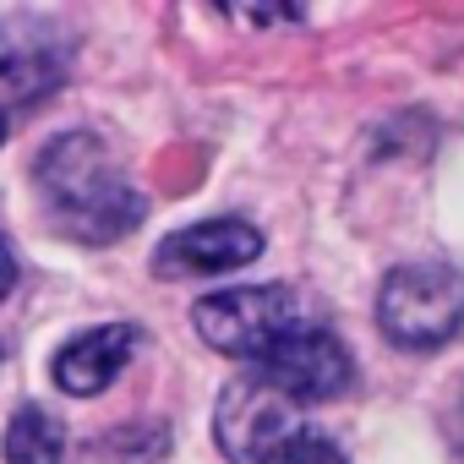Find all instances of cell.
<instances>
[{"label": "cell", "mask_w": 464, "mask_h": 464, "mask_svg": "<svg viewBox=\"0 0 464 464\" xmlns=\"http://www.w3.org/2000/svg\"><path fill=\"white\" fill-rule=\"evenodd\" d=\"M39 191L50 202L55 229L82 246H110L142 224L148 202L115 164L110 142L93 131H66L39 153Z\"/></svg>", "instance_id": "cell-1"}, {"label": "cell", "mask_w": 464, "mask_h": 464, "mask_svg": "<svg viewBox=\"0 0 464 464\" xmlns=\"http://www.w3.org/2000/svg\"><path fill=\"white\" fill-rule=\"evenodd\" d=\"M442 426H448V442H453V453H459V464H464V377H459V388H453V399H448Z\"/></svg>", "instance_id": "cell-10"}, {"label": "cell", "mask_w": 464, "mask_h": 464, "mask_svg": "<svg viewBox=\"0 0 464 464\" xmlns=\"http://www.w3.org/2000/svg\"><path fill=\"white\" fill-rule=\"evenodd\" d=\"M191 323L202 334V344H213L229 361H263L285 334H295L306 323L295 290L285 285H241V290H213L191 306Z\"/></svg>", "instance_id": "cell-3"}, {"label": "cell", "mask_w": 464, "mask_h": 464, "mask_svg": "<svg viewBox=\"0 0 464 464\" xmlns=\"http://www.w3.org/2000/svg\"><path fill=\"white\" fill-rule=\"evenodd\" d=\"M377 328L399 350H442L464 328V274L453 263H399L377 290Z\"/></svg>", "instance_id": "cell-2"}, {"label": "cell", "mask_w": 464, "mask_h": 464, "mask_svg": "<svg viewBox=\"0 0 464 464\" xmlns=\"http://www.w3.org/2000/svg\"><path fill=\"white\" fill-rule=\"evenodd\" d=\"M263 257V229L246 218H202L153 252V274L159 279H197V274H229Z\"/></svg>", "instance_id": "cell-6"}, {"label": "cell", "mask_w": 464, "mask_h": 464, "mask_svg": "<svg viewBox=\"0 0 464 464\" xmlns=\"http://www.w3.org/2000/svg\"><path fill=\"white\" fill-rule=\"evenodd\" d=\"M17 290V252L6 246V236H0V301H6Z\"/></svg>", "instance_id": "cell-12"}, {"label": "cell", "mask_w": 464, "mask_h": 464, "mask_svg": "<svg viewBox=\"0 0 464 464\" xmlns=\"http://www.w3.org/2000/svg\"><path fill=\"white\" fill-rule=\"evenodd\" d=\"M252 372L263 382H274L290 404H328L355 388V361H350L344 339L323 323H301L295 334H285Z\"/></svg>", "instance_id": "cell-5"}, {"label": "cell", "mask_w": 464, "mask_h": 464, "mask_svg": "<svg viewBox=\"0 0 464 464\" xmlns=\"http://www.w3.org/2000/svg\"><path fill=\"white\" fill-rule=\"evenodd\" d=\"M279 464H344V453H339V448H334L328 437L306 431V437H301V442H295V448H290V453L279 459Z\"/></svg>", "instance_id": "cell-9"}, {"label": "cell", "mask_w": 464, "mask_h": 464, "mask_svg": "<svg viewBox=\"0 0 464 464\" xmlns=\"http://www.w3.org/2000/svg\"><path fill=\"white\" fill-rule=\"evenodd\" d=\"M6 464H61L66 459V431L50 410L39 404H23L12 420H6V442H0Z\"/></svg>", "instance_id": "cell-8"}, {"label": "cell", "mask_w": 464, "mask_h": 464, "mask_svg": "<svg viewBox=\"0 0 464 464\" xmlns=\"http://www.w3.org/2000/svg\"><path fill=\"white\" fill-rule=\"evenodd\" d=\"M306 431L312 426H306L301 404H290L257 372L236 377L218 393V404H213V437H218L229 464H279Z\"/></svg>", "instance_id": "cell-4"}, {"label": "cell", "mask_w": 464, "mask_h": 464, "mask_svg": "<svg viewBox=\"0 0 464 464\" xmlns=\"http://www.w3.org/2000/svg\"><path fill=\"white\" fill-rule=\"evenodd\" d=\"M6 131H12V115H6V104H0V142H6Z\"/></svg>", "instance_id": "cell-13"}, {"label": "cell", "mask_w": 464, "mask_h": 464, "mask_svg": "<svg viewBox=\"0 0 464 464\" xmlns=\"http://www.w3.org/2000/svg\"><path fill=\"white\" fill-rule=\"evenodd\" d=\"M241 23H257V28H268V23H301V12H290V6H268V12H236Z\"/></svg>", "instance_id": "cell-11"}, {"label": "cell", "mask_w": 464, "mask_h": 464, "mask_svg": "<svg viewBox=\"0 0 464 464\" xmlns=\"http://www.w3.org/2000/svg\"><path fill=\"white\" fill-rule=\"evenodd\" d=\"M137 344H142V334H137L131 323H104V328H88V334L66 339L61 355H55V388L72 393V399L104 393V388L131 366Z\"/></svg>", "instance_id": "cell-7"}]
</instances>
